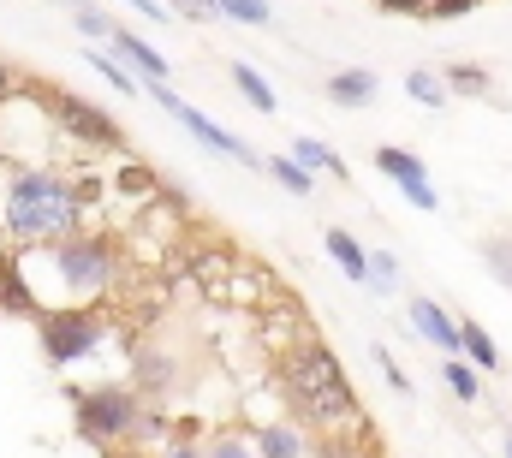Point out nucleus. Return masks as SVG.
<instances>
[{
    "label": "nucleus",
    "instance_id": "19",
    "mask_svg": "<svg viewBox=\"0 0 512 458\" xmlns=\"http://www.w3.org/2000/svg\"><path fill=\"white\" fill-rule=\"evenodd\" d=\"M441 78H447V90H453V96H483V102L495 96V78H489L483 66H471V60H453Z\"/></svg>",
    "mask_w": 512,
    "mask_h": 458
},
{
    "label": "nucleus",
    "instance_id": "32",
    "mask_svg": "<svg viewBox=\"0 0 512 458\" xmlns=\"http://www.w3.org/2000/svg\"><path fill=\"white\" fill-rule=\"evenodd\" d=\"M483 0H429V18H465V12H477Z\"/></svg>",
    "mask_w": 512,
    "mask_h": 458
},
{
    "label": "nucleus",
    "instance_id": "9",
    "mask_svg": "<svg viewBox=\"0 0 512 458\" xmlns=\"http://www.w3.org/2000/svg\"><path fill=\"white\" fill-rule=\"evenodd\" d=\"M411 328L429 345H441V357H465V334H459V316H447L435 298H411Z\"/></svg>",
    "mask_w": 512,
    "mask_h": 458
},
{
    "label": "nucleus",
    "instance_id": "25",
    "mask_svg": "<svg viewBox=\"0 0 512 458\" xmlns=\"http://www.w3.org/2000/svg\"><path fill=\"white\" fill-rule=\"evenodd\" d=\"M72 24H78V36H90V42H114V12H102V6H84V12H72Z\"/></svg>",
    "mask_w": 512,
    "mask_h": 458
},
{
    "label": "nucleus",
    "instance_id": "27",
    "mask_svg": "<svg viewBox=\"0 0 512 458\" xmlns=\"http://www.w3.org/2000/svg\"><path fill=\"white\" fill-rule=\"evenodd\" d=\"M399 286V256L393 250H370V292H393Z\"/></svg>",
    "mask_w": 512,
    "mask_h": 458
},
{
    "label": "nucleus",
    "instance_id": "36",
    "mask_svg": "<svg viewBox=\"0 0 512 458\" xmlns=\"http://www.w3.org/2000/svg\"><path fill=\"white\" fill-rule=\"evenodd\" d=\"M12 96H18V78H12V66H6V60H0V108H6V102H12Z\"/></svg>",
    "mask_w": 512,
    "mask_h": 458
},
{
    "label": "nucleus",
    "instance_id": "24",
    "mask_svg": "<svg viewBox=\"0 0 512 458\" xmlns=\"http://www.w3.org/2000/svg\"><path fill=\"white\" fill-rule=\"evenodd\" d=\"M268 173H274L286 191H298V197H310V191H316V173H310V167H298L292 155H274V161H268Z\"/></svg>",
    "mask_w": 512,
    "mask_h": 458
},
{
    "label": "nucleus",
    "instance_id": "30",
    "mask_svg": "<svg viewBox=\"0 0 512 458\" xmlns=\"http://www.w3.org/2000/svg\"><path fill=\"white\" fill-rule=\"evenodd\" d=\"M167 6H173V18H191V24L221 18V0H167Z\"/></svg>",
    "mask_w": 512,
    "mask_h": 458
},
{
    "label": "nucleus",
    "instance_id": "3",
    "mask_svg": "<svg viewBox=\"0 0 512 458\" xmlns=\"http://www.w3.org/2000/svg\"><path fill=\"white\" fill-rule=\"evenodd\" d=\"M54 280H60V310H90L102 292H114V274H120V256L102 232H78L66 244H42Z\"/></svg>",
    "mask_w": 512,
    "mask_h": 458
},
{
    "label": "nucleus",
    "instance_id": "18",
    "mask_svg": "<svg viewBox=\"0 0 512 458\" xmlns=\"http://www.w3.org/2000/svg\"><path fill=\"white\" fill-rule=\"evenodd\" d=\"M233 84H239V96L251 102L256 114H274L280 108V96H274V84L256 72V66H245V60H233Z\"/></svg>",
    "mask_w": 512,
    "mask_h": 458
},
{
    "label": "nucleus",
    "instance_id": "5",
    "mask_svg": "<svg viewBox=\"0 0 512 458\" xmlns=\"http://www.w3.org/2000/svg\"><path fill=\"white\" fill-rule=\"evenodd\" d=\"M36 334H42V357H48L54 369H66V363H84L114 328H108L96 310H42V316H36Z\"/></svg>",
    "mask_w": 512,
    "mask_h": 458
},
{
    "label": "nucleus",
    "instance_id": "29",
    "mask_svg": "<svg viewBox=\"0 0 512 458\" xmlns=\"http://www.w3.org/2000/svg\"><path fill=\"white\" fill-rule=\"evenodd\" d=\"M161 458H203V435H197V423H179L173 441L161 447Z\"/></svg>",
    "mask_w": 512,
    "mask_h": 458
},
{
    "label": "nucleus",
    "instance_id": "15",
    "mask_svg": "<svg viewBox=\"0 0 512 458\" xmlns=\"http://www.w3.org/2000/svg\"><path fill=\"white\" fill-rule=\"evenodd\" d=\"M459 334H465V363H477L483 375H501V369H507L501 345L489 340V328H483V322H465V316H459Z\"/></svg>",
    "mask_w": 512,
    "mask_h": 458
},
{
    "label": "nucleus",
    "instance_id": "10",
    "mask_svg": "<svg viewBox=\"0 0 512 458\" xmlns=\"http://www.w3.org/2000/svg\"><path fill=\"white\" fill-rule=\"evenodd\" d=\"M131 381H137V393H143V399H173V393H179V357H173V351L143 345V351H137Z\"/></svg>",
    "mask_w": 512,
    "mask_h": 458
},
{
    "label": "nucleus",
    "instance_id": "16",
    "mask_svg": "<svg viewBox=\"0 0 512 458\" xmlns=\"http://www.w3.org/2000/svg\"><path fill=\"white\" fill-rule=\"evenodd\" d=\"M292 161L310 167V173H328V179H352V167H346L322 137H292Z\"/></svg>",
    "mask_w": 512,
    "mask_h": 458
},
{
    "label": "nucleus",
    "instance_id": "7",
    "mask_svg": "<svg viewBox=\"0 0 512 458\" xmlns=\"http://www.w3.org/2000/svg\"><path fill=\"white\" fill-rule=\"evenodd\" d=\"M155 102H161L167 114L179 119V125H185V131H191L197 143H209L215 155H227V161H239V167H268V161L256 155L251 143H239V137H233L227 125H215V119H209V114H197V108H191L185 96H173V90H155Z\"/></svg>",
    "mask_w": 512,
    "mask_h": 458
},
{
    "label": "nucleus",
    "instance_id": "28",
    "mask_svg": "<svg viewBox=\"0 0 512 458\" xmlns=\"http://www.w3.org/2000/svg\"><path fill=\"white\" fill-rule=\"evenodd\" d=\"M483 262L501 274V286H512V238L507 232H495V238H483Z\"/></svg>",
    "mask_w": 512,
    "mask_h": 458
},
{
    "label": "nucleus",
    "instance_id": "38",
    "mask_svg": "<svg viewBox=\"0 0 512 458\" xmlns=\"http://www.w3.org/2000/svg\"><path fill=\"white\" fill-rule=\"evenodd\" d=\"M60 6H66V12H84V6H96V0H60Z\"/></svg>",
    "mask_w": 512,
    "mask_h": 458
},
{
    "label": "nucleus",
    "instance_id": "20",
    "mask_svg": "<svg viewBox=\"0 0 512 458\" xmlns=\"http://www.w3.org/2000/svg\"><path fill=\"white\" fill-rule=\"evenodd\" d=\"M84 60H90V66H96V72H102L120 96H137V72H131L120 54H108V48H84Z\"/></svg>",
    "mask_w": 512,
    "mask_h": 458
},
{
    "label": "nucleus",
    "instance_id": "1",
    "mask_svg": "<svg viewBox=\"0 0 512 458\" xmlns=\"http://www.w3.org/2000/svg\"><path fill=\"white\" fill-rule=\"evenodd\" d=\"M90 203H96V185H72L66 173H48V167H18L0 191V227L24 250L66 244L84 232Z\"/></svg>",
    "mask_w": 512,
    "mask_h": 458
},
{
    "label": "nucleus",
    "instance_id": "26",
    "mask_svg": "<svg viewBox=\"0 0 512 458\" xmlns=\"http://www.w3.org/2000/svg\"><path fill=\"white\" fill-rule=\"evenodd\" d=\"M221 18H233V24H256V30H262V24L274 18V6H268V0H221Z\"/></svg>",
    "mask_w": 512,
    "mask_h": 458
},
{
    "label": "nucleus",
    "instance_id": "8",
    "mask_svg": "<svg viewBox=\"0 0 512 458\" xmlns=\"http://www.w3.org/2000/svg\"><path fill=\"white\" fill-rule=\"evenodd\" d=\"M256 458H322V441H316V429H304V423H256Z\"/></svg>",
    "mask_w": 512,
    "mask_h": 458
},
{
    "label": "nucleus",
    "instance_id": "2",
    "mask_svg": "<svg viewBox=\"0 0 512 458\" xmlns=\"http://www.w3.org/2000/svg\"><path fill=\"white\" fill-rule=\"evenodd\" d=\"M280 387L292 399V411L316 429V435H346V423H358V393H352V375L340 369V357L316 334L286 351V369H280Z\"/></svg>",
    "mask_w": 512,
    "mask_h": 458
},
{
    "label": "nucleus",
    "instance_id": "23",
    "mask_svg": "<svg viewBox=\"0 0 512 458\" xmlns=\"http://www.w3.org/2000/svg\"><path fill=\"white\" fill-rule=\"evenodd\" d=\"M405 90H411L423 108H447V96H453V90H447V78H441V72H429V66H417V72L405 78Z\"/></svg>",
    "mask_w": 512,
    "mask_h": 458
},
{
    "label": "nucleus",
    "instance_id": "31",
    "mask_svg": "<svg viewBox=\"0 0 512 458\" xmlns=\"http://www.w3.org/2000/svg\"><path fill=\"white\" fill-rule=\"evenodd\" d=\"M376 363H382V375H387V387L399 393V399H411V381H405V369H399V357L387 351V345H376Z\"/></svg>",
    "mask_w": 512,
    "mask_h": 458
},
{
    "label": "nucleus",
    "instance_id": "21",
    "mask_svg": "<svg viewBox=\"0 0 512 458\" xmlns=\"http://www.w3.org/2000/svg\"><path fill=\"white\" fill-rule=\"evenodd\" d=\"M0 304H6V310L36 316V292H30V280H24V268H18V262H6V268H0Z\"/></svg>",
    "mask_w": 512,
    "mask_h": 458
},
{
    "label": "nucleus",
    "instance_id": "13",
    "mask_svg": "<svg viewBox=\"0 0 512 458\" xmlns=\"http://www.w3.org/2000/svg\"><path fill=\"white\" fill-rule=\"evenodd\" d=\"M376 167H382V173L393 179V185H399V191H417V185H429L423 161H417L411 149H399V143H382V149H376Z\"/></svg>",
    "mask_w": 512,
    "mask_h": 458
},
{
    "label": "nucleus",
    "instance_id": "4",
    "mask_svg": "<svg viewBox=\"0 0 512 458\" xmlns=\"http://www.w3.org/2000/svg\"><path fill=\"white\" fill-rule=\"evenodd\" d=\"M143 393L126 387V381H102V387H72V423L90 447L114 453V447H131L137 429H143Z\"/></svg>",
    "mask_w": 512,
    "mask_h": 458
},
{
    "label": "nucleus",
    "instance_id": "14",
    "mask_svg": "<svg viewBox=\"0 0 512 458\" xmlns=\"http://www.w3.org/2000/svg\"><path fill=\"white\" fill-rule=\"evenodd\" d=\"M328 96H334L340 108H370V102H376V72L346 66V72H334V78H328Z\"/></svg>",
    "mask_w": 512,
    "mask_h": 458
},
{
    "label": "nucleus",
    "instance_id": "37",
    "mask_svg": "<svg viewBox=\"0 0 512 458\" xmlns=\"http://www.w3.org/2000/svg\"><path fill=\"white\" fill-rule=\"evenodd\" d=\"M102 458H149V453H137V447H114V453H102Z\"/></svg>",
    "mask_w": 512,
    "mask_h": 458
},
{
    "label": "nucleus",
    "instance_id": "6",
    "mask_svg": "<svg viewBox=\"0 0 512 458\" xmlns=\"http://www.w3.org/2000/svg\"><path fill=\"white\" fill-rule=\"evenodd\" d=\"M42 108L54 114V125L66 131V143H84V149H126V131L114 125V114H102V108H90L84 96H72V90H42Z\"/></svg>",
    "mask_w": 512,
    "mask_h": 458
},
{
    "label": "nucleus",
    "instance_id": "33",
    "mask_svg": "<svg viewBox=\"0 0 512 458\" xmlns=\"http://www.w3.org/2000/svg\"><path fill=\"white\" fill-rule=\"evenodd\" d=\"M322 458H358L352 435H322Z\"/></svg>",
    "mask_w": 512,
    "mask_h": 458
},
{
    "label": "nucleus",
    "instance_id": "11",
    "mask_svg": "<svg viewBox=\"0 0 512 458\" xmlns=\"http://www.w3.org/2000/svg\"><path fill=\"white\" fill-rule=\"evenodd\" d=\"M114 54L126 60V66L137 72V78H149L155 90H167V60H161V48H149V42H143L137 30H126V24L114 30Z\"/></svg>",
    "mask_w": 512,
    "mask_h": 458
},
{
    "label": "nucleus",
    "instance_id": "39",
    "mask_svg": "<svg viewBox=\"0 0 512 458\" xmlns=\"http://www.w3.org/2000/svg\"><path fill=\"white\" fill-rule=\"evenodd\" d=\"M501 447H507V458H512V429H501Z\"/></svg>",
    "mask_w": 512,
    "mask_h": 458
},
{
    "label": "nucleus",
    "instance_id": "35",
    "mask_svg": "<svg viewBox=\"0 0 512 458\" xmlns=\"http://www.w3.org/2000/svg\"><path fill=\"white\" fill-rule=\"evenodd\" d=\"M131 6H137L143 18H173V6H167V0H131Z\"/></svg>",
    "mask_w": 512,
    "mask_h": 458
},
{
    "label": "nucleus",
    "instance_id": "22",
    "mask_svg": "<svg viewBox=\"0 0 512 458\" xmlns=\"http://www.w3.org/2000/svg\"><path fill=\"white\" fill-rule=\"evenodd\" d=\"M203 458H256V441L245 429H215V435L203 441Z\"/></svg>",
    "mask_w": 512,
    "mask_h": 458
},
{
    "label": "nucleus",
    "instance_id": "34",
    "mask_svg": "<svg viewBox=\"0 0 512 458\" xmlns=\"http://www.w3.org/2000/svg\"><path fill=\"white\" fill-rule=\"evenodd\" d=\"M376 6H382V12H405V18H411V12L429 18V0H376Z\"/></svg>",
    "mask_w": 512,
    "mask_h": 458
},
{
    "label": "nucleus",
    "instance_id": "17",
    "mask_svg": "<svg viewBox=\"0 0 512 458\" xmlns=\"http://www.w3.org/2000/svg\"><path fill=\"white\" fill-rule=\"evenodd\" d=\"M441 381H447V393H453L459 405H477V399H483V369L465 363V357H447V363H441Z\"/></svg>",
    "mask_w": 512,
    "mask_h": 458
},
{
    "label": "nucleus",
    "instance_id": "12",
    "mask_svg": "<svg viewBox=\"0 0 512 458\" xmlns=\"http://www.w3.org/2000/svg\"><path fill=\"white\" fill-rule=\"evenodd\" d=\"M322 244H328V256H334V268L352 280V286H370V250L352 238L346 227H328L322 232Z\"/></svg>",
    "mask_w": 512,
    "mask_h": 458
}]
</instances>
